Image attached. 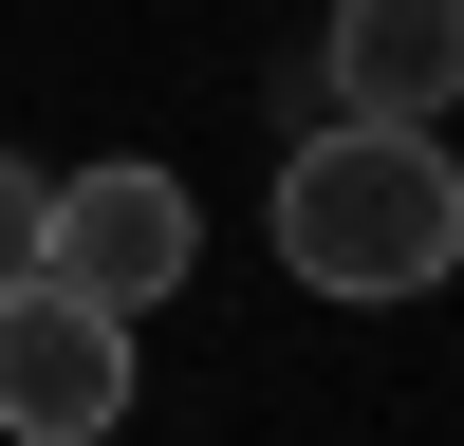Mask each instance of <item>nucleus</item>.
I'll return each instance as SVG.
<instances>
[{
    "mask_svg": "<svg viewBox=\"0 0 464 446\" xmlns=\"http://www.w3.org/2000/svg\"><path fill=\"white\" fill-rule=\"evenodd\" d=\"M279 260L316 297H428L446 260H464V168H446V131H297L279 149Z\"/></svg>",
    "mask_w": 464,
    "mask_h": 446,
    "instance_id": "1",
    "label": "nucleus"
},
{
    "mask_svg": "<svg viewBox=\"0 0 464 446\" xmlns=\"http://www.w3.org/2000/svg\"><path fill=\"white\" fill-rule=\"evenodd\" d=\"M0 428H19V446H111V428H130V316L19 279V297H0Z\"/></svg>",
    "mask_w": 464,
    "mask_h": 446,
    "instance_id": "2",
    "label": "nucleus"
},
{
    "mask_svg": "<svg viewBox=\"0 0 464 446\" xmlns=\"http://www.w3.org/2000/svg\"><path fill=\"white\" fill-rule=\"evenodd\" d=\"M186 242H205V223H186V186H168V168H74V186H56V223H37V279L93 297V316H149V297L186 279Z\"/></svg>",
    "mask_w": 464,
    "mask_h": 446,
    "instance_id": "3",
    "label": "nucleus"
},
{
    "mask_svg": "<svg viewBox=\"0 0 464 446\" xmlns=\"http://www.w3.org/2000/svg\"><path fill=\"white\" fill-rule=\"evenodd\" d=\"M316 74H334L353 131H428V112L464 93V0H334Z\"/></svg>",
    "mask_w": 464,
    "mask_h": 446,
    "instance_id": "4",
    "label": "nucleus"
},
{
    "mask_svg": "<svg viewBox=\"0 0 464 446\" xmlns=\"http://www.w3.org/2000/svg\"><path fill=\"white\" fill-rule=\"evenodd\" d=\"M37 223H56V186H37V168H19V149H0V297H19V279H37Z\"/></svg>",
    "mask_w": 464,
    "mask_h": 446,
    "instance_id": "5",
    "label": "nucleus"
}]
</instances>
